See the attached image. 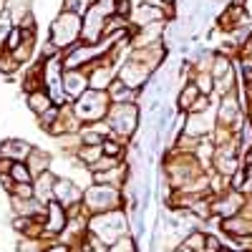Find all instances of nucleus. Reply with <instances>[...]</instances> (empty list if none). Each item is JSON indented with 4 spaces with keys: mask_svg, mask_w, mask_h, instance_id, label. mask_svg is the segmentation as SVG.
Instances as JSON below:
<instances>
[{
    "mask_svg": "<svg viewBox=\"0 0 252 252\" xmlns=\"http://www.w3.org/2000/svg\"><path fill=\"white\" fill-rule=\"evenodd\" d=\"M129 227V220L124 217L121 209H111V212H98V215H91L89 217V232L94 237H98L103 245H114L119 237L129 235L126 232Z\"/></svg>",
    "mask_w": 252,
    "mask_h": 252,
    "instance_id": "obj_1",
    "label": "nucleus"
},
{
    "mask_svg": "<svg viewBox=\"0 0 252 252\" xmlns=\"http://www.w3.org/2000/svg\"><path fill=\"white\" fill-rule=\"evenodd\" d=\"M124 197L119 187H109V184H91L83 192V209L89 215H98V212H111V209H121Z\"/></svg>",
    "mask_w": 252,
    "mask_h": 252,
    "instance_id": "obj_2",
    "label": "nucleus"
},
{
    "mask_svg": "<svg viewBox=\"0 0 252 252\" xmlns=\"http://www.w3.org/2000/svg\"><path fill=\"white\" fill-rule=\"evenodd\" d=\"M109 106H111V98L106 91H96V89H89L83 91L76 101H73V111L81 121H101L103 116L109 114Z\"/></svg>",
    "mask_w": 252,
    "mask_h": 252,
    "instance_id": "obj_3",
    "label": "nucleus"
},
{
    "mask_svg": "<svg viewBox=\"0 0 252 252\" xmlns=\"http://www.w3.org/2000/svg\"><path fill=\"white\" fill-rule=\"evenodd\" d=\"M106 119H109L111 136H121L129 141V136L139 126V109H136V103H111Z\"/></svg>",
    "mask_w": 252,
    "mask_h": 252,
    "instance_id": "obj_4",
    "label": "nucleus"
},
{
    "mask_svg": "<svg viewBox=\"0 0 252 252\" xmlns=\"http://www.w3.org/2000/svg\"><path fill=\"white\" fill-rule=\"evenodd\" d=\"M81 31H83V18L78 13L63 10L53 20V26H51V38H53V43L58 46V51H66V46L78 43Z\"/></svg>",
    "mask_w": 252,
    "mask_h": 252,
    "instance_id": "obj_5",
    "label": "nucleus"
},
{
    "mask_svg": "<svg viewBox=\"0 0 252 252\" xmlns=\"http://www.w3.org/2000/svg\"><path fill=\"white\" fill-rule=\"evenodd\" d=\"M149 76H152V68L146 66V63L129 58L126 63H121V68H119V76H116V78L124 83V86H129V89L139 91L144 83L149 81Z\"/></svg>",
    "mask_w": 252,
    "mask_h": 252,
    "instance_id": "obj_6",
    "label": "nucleus"
},
{
    "mask_svg": "<svg viewBox=\"0 0 252 252\" xmlns=\"http://www.w3.org/2000/svg\"><path fill=\"white\" fill-rule=\"evenodd\" d=\"M53 199H56V202H61L63 207L78 204V202H83V189H81L73 179L58 177V179H56V184H53Z\"/></svg>",
    "mask_w": 252,
    "mask_h": 252,
    "instance_id": "obj_7",
    "label": "nucleus"
},
{
    "mask_svg": "<svg viewBox=\"0 0 252 252\" xmlns=\"http://www.w3.org/2000/svg\"><path fill=\"white\" fill-rule=\"evenodd\" d=\"M66 224H68V212L61 202H48L46 204V222H43V232H51V235H61L66 232Z\"/></svg>",
    "mask_w": 252,
    "mask_h": 252,
    "instance_id": "obj_8",
    "label": "nucleus"
},
{
    "mask_svg": "<svg viewBox=\"0 0 252 252\" xmlns=\"http://www.w3.org/2000/svg\"><path fill=\"white\" fill-rule=\"evenodd\" d=\"M61 83H63V91H66V96H68L71 103H73L83 91H89V76H86V71H81V68L63 71Z\"/></svg>",
    "mask_w": 252,
    "mask_h": 252,
    "instance_id": "obj_9",
    "label": "nucleus"
},
{
    "mask_svg": "<svg viewBox=\"0 0 252 252\" xmlns=\"http://www.w3.org/2000/svg\"><path fill=\"white\" fill-rule=\"evenodd\" d=\"M31 152H33V146L23 139H5L0 144V157H5L10 161H26Z\"/></svg>",
    "mask_w": 252,
    "mask_h": 252,
    "instance_id": "obj_10",
    "label": "nucleus"
},
{
    "mask_svg": "<svg viewBox=\"0 0 252 252\" xmlns=\"http://www.w3.org/2000/svg\"><path fill=\"white\" fill-rule=\"evenodd\" d=\"M56 179H58V177H56L51 169L35 177V182H33V194H35V199H38L40 204L53 202V184H56Z\"/></svg>",
    "mask_w": 252,
    "mask_h": 252,
    "instance_id": "obj_11",
    "label": "nucleus"
},
{
    "mask_svg": "<svg viewBox=\"0 0 252 252\" xmlns=\"http://www.w3.org/2000/svg\"><path fill=\"white\" fill-rule=\"evenodd\" d=\"M220 224H222V232L232 235V237H250V235H252V217L235 215V217L222 220Z\"/></svg>",
    "mask_w": 252,
    "mask_h": 252,
    "instance_id": "obj_12",
    "label": "nucleus"
},
{
    "mask_svg": "<svg viewBox=\"0 0 252 252\" xmlns=\"http://www.w3.org/2000/svg\"><path fill=\"white\" fill-rule=\"evenodd\" d=\"M212 129H215V126H212V121H209L207 111H202V114H189V116H187V126H184V134L202 139L204 134H209Z\"/></svg>",
    "mask_w": 252,
    "mask_h": 252,
    "instance_id": "obj_13",
    "label": "nucleus"
},
{
    "mask_svg": "<svg viewBox=\"0 0 252 252\" xmlns=\"http://www.w3.org/2000/svg\"><path fill=\"white\" fill-rule=\"evenodd\" d=\"M106 94H109L111 103H134L136 96H139V91H134V89H129V86H124L119 78L111 81V86L106 89Z\"/></svg>",
    "mask_w": 252,
    "mask_h": 252,
    "instance_id": "obj_14",
    "label": "nucleus"
},
{
    "mask_svg": "<svg viewBox=\"0 0 252 252\" xmlns=\"http://www.w3.org/2000/svg\"><path fill=\"white\" fill-rule=\"evenodd\" d=\"M26 164H28V169H31V174H33V177H38V174H43V172H48V164H51V157H48V154H46L43 149H33V152L28 154Z\"/></svg>",
    "mask_w": 252,
    "mask_h": 252,
    "instance_id": "obj_15",
    "label": "nucleus"
},
{
    "mask_svg": "<svg viewBox=\"0 0 252 252\" xmlns=\"http://www.w3.org/2000/svg\"><path fill=\"white\" fill-rule=\"evenodd\" d=\"M51 106H56V103L51 101V96L46 94V89H40V91H33V94H28V109H31L35 116H40L43 111H48Z\"/></svg>",
    "mask_w": 252,
    "mask_h": 252,
    "instance_id": "obj_16",
    "label": "nucleus"
},
{
    "mask_svg": "<svg viewBox=\"0 0 252 252\" xmlns=\"http://www.w3.org/2000/svg\"><path fill=\"white\" fill-rule=\"evenodd\" d=\"M182 245L187 250H192V252H204L207 250V235L202 232V229H192L189 235H184Z\"/></svg>",
    "mask_w": 252,
    "mask_h": 252,
    "instance_id": "obj_17",
    "label": "nucleus"
},
{
    "mask_svg": "<svg viewBox=\"0 0 252 252\" xmlns=\"http://www.w3.org/2000/svg\"><path fill=\"white\" fill-rule=\"evenodd\" d=\"M197 96H199V89L194 86V83H189V86H184L182 91H179V96H177V106L182 109V111H189V106L197 101Z\"/></svg>",
    "mask_w": 252,
    "mask_h": 252,
    "instance_id": "obj_18",
    "label": "nucleus"
},
{
    "mask_svg": "<svg viewBox=\"0 0 252 252\" xmlns=\"http://www.w3.org/2000/svg\"><path fill=\"white\" fill-rule=\"evenodd\" d=\"M10 177L15 179V184H31V182H33V174H31V169H28L26 161H13Z\"/></svg>",
    "mask_w": 252,
    "mask_h": 252,
    "instance_id": "obj_19",
    "label": "nucleus"
},
{
    "mask_svg": "<svg viewBox=\"0 0 252 252\" xmlns=\"http://www.w3.org/2000/svg\"><path fill=\"white\" fill-rule=\"evenodd\" d=\"M194 86L199 89V94L209 96V94L215 91V78H212V73H209V71H202V73H197V78H194Z\"/></svg>",
    "mask_w": 252,
    "mask_h": 252,
    "instance_id": "obj_20",
    "label": "nucleus"
},
{
    "mask_svg": "<svg viewBox=\"0 0 252 252\" xmlns=\"http://www.w3.org/2000/svg\"><path fill=\"white\" fill-rule=\"evenodd\" d=\"M109 252H136V242L131 235H124L114 245H109Z\"/></svg>",
    "mask_w": 252,
    "mask_h": 252,
    "instance_id": "obj_21",
    "label": "nucleus"
},
{
    "mask_svg": "<svg viewBox=\"0 0 252 252\" xmlns=\"http://www.w3.org/2000/svg\"><path fill=\"white\" fill-rule=\"evenodd\" d=\"M58 114H61V106H51L48 111H43V114H40L38 116V126H40V129H51V126L58 121Z\"/></svg>",
    "mask_w": 252,
    "mask_h": 252,
    "instance_id": "obj_22",
    "label": "nucleus"
},
{
    "mask_svg": "<svg viewBox=\"0 0 252 252\" xmlns=\"http://www.w3.org/2000/svg\"><path fill=\"white\" fill-rule=\"evenodd\" d=\"M101 149H103V154L111 157V159H121V157H124V152H126L124 146H121V141H111V139H103Z\"/></svg>",
    "mask_w": 252,
    "mask_h": 252,
    "instance_id": "obj_23",
    "label": "nucleus"
},
{
    "mask_svg": "<svg viewBox=\"0 0 252 252\" xmlns=\"http://www.w3.org/2000/svg\"><path fill=\"white\" fill-rule=\"evenodd\" d=\"M20 66V63L13 58V53L10 51H5V56H3V51H0V73H5V76H10V73H15V68Z\"/></svg>",
    "mask_w": 252,
    "mask_h": 252,
    "instance_id": "obj_24",
    "label": "nucleus"
},
{
    "mask_svg": "<svg viewBox=\"0 0 252 252\" xmlns=\"http://www.w3.org/2000/svg\"><path fill=\"white\" fill-rule=\"evenodd\" d=\"M10 31H13V18H10V13L0 15V51H3V46H5V40H8Z\"/></svg>",
    "mask_w": 252,
    "mask_h": 252,
    "instance_id": "obj_25",
    "label": "nucleus"
},
{
    "mask_svg": "<svg viewBox=\"0 0 252 252\" xmlns=\"http://www.w3.org/2000/svg\"><path fill=\"white\" fill-rule=\"evenodd\" d=\"M20 43H23V33H20V28H13L8 40H5V51H15Z\"/></svg>",
    "mask_w": 252,
    "mask_h": 252,
    "instance_id": "obj_26",
    "label": "nucleus"
},
{
    "mask_svg": "<svg viewBox=\"0 0 252 252\" xmlns=\"http://www.w3.org/2000/svg\"><path fill=\"white\" fill-rule=\"evenodd\" d=\"M240 71H242V78H245L247 83H252V53H250V56H242Z\"/></svg>",
    "mask_w": 252,
    "mask_h": 252,
    "instance_id": "obj_27",
    "label": "nucleus"
},
{
    "mask_svg": "<svg viewBox=\"0 0 252 252\" xmlns=\"http://www.w3.org/2000/svg\"><path fill=\"white\" fill-rule=\"evenodd\" d=\"M13 197H35L33 194V182L31 184H15V189H13Z\"/></svg>",
    "mask_w": 252,
    "mask_h": 252,
    "instance_id": "obj_28",
    "label": "nucleus"
},
{
    "mask_svg": "<svg viewBox=\"0 0 252 252\" xmlns=\"http://www.w3.org/2000/svg\"><path fill=\"white\" fill-rule=\"evenodd\" d=\"M0 184H3V189H8V192L13 194V189H15V179L10 174H0Z\"/></svg>",
    "mask_w": 252,
    "mask_h": 252,
    "instance_id": "obj_29",
    "label": "nucleus"
},
{
    "mask_svg": "<svg viewBox=\"0 0 252 252\" xmlns=\"http://www.w3.org/2000/svg\"><path fill=\"white\" fill-rule=\"evenodd\" d=\"M71 247L68 245H63V242H53V245H46L43 252H68Z\"/></svg>",
    "mask_w": 252,
    "mask_h": 252,
    "instance_id": "obj_30",
    "label": "nucleus"
},
{
    "mask_svg": "<svg viewBox=\"0 0 252 252\" xmlns=\"http://www.w3.org/2000/svg\"><path fill=\"white\" fill-rule=\"evenodd\" d=\"M207 250H212V252H220L222 250V242L215 237V235H207Z\"/></svg>",
    "mask_w": 252,
    "mask_h": 252,
    "instance_id": "obj_31",
    "label": "nucleus"
},
{
    "mask_svg": "<svg viewBox=\"0 0 252 252\" xmlns=\"http://www.w3.org/2000/svg\"><path fill=\"white\" fill-rule=\"evenodd\" d=\"M242 194H247V197H252V172H247V177H245V184H242V189H240Z\"/></svg>",
    "mask_w": 252,
    "mask_h": 252,
    "instance_id": "obj_32",
    "label": "nucleus"
},
{
    "mask_svg": "<svg viewBox=\"0 0 252 252\" xmlns=\"http://www.w3.org/2000/svg\"><path fill=\"white\" fill-rule=\"evenodd\" d=\"M10 169H13V161L5 159V157H0V174H10Z\"/></svg>",
    "mask_w": 252,
    "mask_h": 252,
    "instance_id": "obj_33",
    "label": "nucleus"
},
{
    "mask_svg": "<svg viewBox=\"0 0 252 252\" xmlns=\"http://www.w3.org/2000/svg\"><path fill=\"white\" fill-rule=\"evenodd\" d=\"M172 252H192V250H187V247H184V245H179V247H174V250H172Z\"/></svg>",
    "mask_w": 252,
    "mask_h": 252,
    "instance_id": "obj_34",
    "label": "nucleus"
},
{
    "mask_svg": "<svg viewBox=\"0 0 252 252\" xmlns=\"http://www.w3.org/2000/svg\"><path fill=\"white\" fill-rule=\"evenodd\" d=\"M161 3H164V5H172V3H177V0H161Z\"/></svg>",
    "mask_w": 252,
    "mask_h": 252,
    "instance_id": "obj_35",
    "label": "nucleus"
},
{
    "mask_svg": "<svg viewBox=\"0 0 252 252\" xmlns=\"http://www.w3.org/2000/svg\"><path fill=\"white\" fill-rule=\"evenodd\" d=\"M250 86H252V83H250Z\"/></svg>",
    "mask_w": 252,
    "mask_h": 252,
    "instance_id": "obj_36",
    "label": "nucleus"
}]
</instances>
